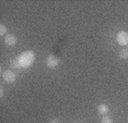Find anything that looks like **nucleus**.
I'll list each match as a JSON object with an SVG mask.
<instances>
[{
	"instance_id": "9",
	"label": "nucleus",
	"mask_w": 128,
	"mask_h": 123,
	"mask_svg": "<svg viewBox=\"0 0 128 123\" xmlns=\"http://www.w3.org/2000/svg\"><path fill=\"white\" fill-rule=\"evenodd\" d=\"M6 32H7V27H6V25L5 24H0V35H7Z\"/></svg>"
},
{
	"instance_id": "8",
	"label": "nucleus",
	"mask_w": 128,
	"mask_h": 123,
	"mask_svg": "<svg viewBox=\"0 0 128 123\" xmlns=\"http://www.w3.org/2000/svg\"><path fill=\"white\" fill-rule=\"evenodd\" d=\"M101 123H113V121H112V119L110 118V116L104 115L103 118H102V120H101Z\"/></svg>"
},
{
	"instance_id": "6",
	"label": "nucleus",
	"mask_w": 128,
	"mask_h": 123,
	"mask_svg": "<svg viewBox=\"0 0 128 123\" xmlns=\"http://www.w3.org/2000/svg\"><path fill=\"white\" fill-rule=\"evenodd\" d=\"M109 111H110L109 106H108V105H105V104H100L98 106H97V113H98V114H101V115L108 114V113H109Z\"/></svg>"
},
{
	"instance_id": "3",
	"label": "nucleus",
	"mask_w": 128,
	"mask_h": 123,
	"mask_svg": "<svg viewBox=\"0 0 128 123\" xmlns=\"http://www.w3.org/2000/svg\"><path fill=\"white\" fill-rule=\"evenodd\" d=\"M2 79L7 83H13L16 80V74L12 70H6L2 73Z\"/></svg>"
},
{
	"instance_id": "5",
	"label": "nucleus",
	"mask_w": 128,
	"mask_h": 123,
	"mask_svg": "<svg viewBox=\"0 0 128 123\" xmlns=\"http://www.w3.org/2000/svg\"><path fill=\"white\" fill-rule=\"evenodd\" d=\"M16 42H17V38H16L15 34L9 33V34H7L5 37V43H6V46H8V47H13V46H15Z\"/></svg>"
},
{
	"instance_id": "2",
	"label": "nucleus",
	"mask_w": 128,
	"mask_h": 123,
	"mask_svg": "<svg viewBox=\"0 0 128 123\" xmlns=\"http://www.w3.org/2000/svg\"><path fill=\"white\" fill-rule=\"evenodd\" d=\"M117 42L120 46H128V32L120 31L117 34Z\"/></svg>"
},
{
	"instance_id": "11",
	"label": "nucleus",
	"mask_w": 128,
	"mask_h": 123,
	"mask_svg": "<svg viewBox=\"0 0 128 123\" xmlns=\"http://www.w3.org/2000/svg\"><path fill=\"white\" fill-rule=\"evenodd\" d=\"M49 123H60V120L58 119H54V120H52Z\"/></svg>"
},
{
	"instance_id": "10",
	"label": "nucleus",
	"mask_w": 128,
	"mask_h": 123,
	"mask_svg": "<svg viewBox=\"0 0 128 123\" xmlns=\"http://www.w3.org/2000/svg\"><path fill=\"white\" fill-rule=\"evenodd\" d=\"M12 66H13V68H16V70H20V68H21V66H20L18 63L16 62V59L12 61Z\"/></svg>"
},
{
	"instance_id": "1",
	"label": "nucleus",
	"mask_w": 128,
	"mask_h": 123,
	"mask_svg": "<svg viewBox=\"0 0 128 123\" xmlns=\"http://www.w3.org/2000/svg\"><path fill=\"white\" fill-rule=\"evenodd\" d=\"M36 59V54L32 50H26L20 54L18 56L16 57V62L18 63L21 68H28L30 67Z\"/></svg>"
},
{
	"instance_id": "7",
	"label": "nucleus",
	"mask_w": 128,
	"mask_h": 123,
	"mask_svg": "<svg viewBox=\"0 0 128 123\" xmlns=\"http://www.w3.org/2000/svg\"><path fill=\"white\" fill-rule=\"evenodd\" d=\"M119 56L121 59H128V49H122L119 53Z\"/></svg>"
},
{
	"instance_id": "4",
	"label": "nucleus",
	"mask_w": 128,
	"mask_h": 123,
	"mask_svg": "<svg viewBox=\"0 0 128 123\" xmlns=\"http://www.w3.org/2000/svg\"><path fill=\"white\" fill-rule=\"evenodd\" d=\"M58 64H60V59L56 56H54V55H49L47 57V59H46V65H47L48 68H55V67L58 66Z\"/></svg>"
},
{
	"instance_id": "12",
	"label": "nucleus",
	"mask_w": 128,
	"mask_h": 123,
	"mask_svg": "<svg viewBox=\"0 0 128 123\" xmlns=\"http://www.w3.org/2000/svg\"><path fill=\"white\" fill-rule=\"evenodd\" d=\"M0 96H1V97L4 96V88H2V87L0 88Z\"/></svg>"
}]
</instances>
